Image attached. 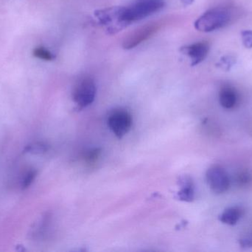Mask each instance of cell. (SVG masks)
Segmentation results:
<instances>
[{"label": "cell", "instance_id": "18", "mask_svg": "<svg viewBox=\"0 0 252 252\" xmlns=\"http://www.w3.org/2000/svg\"><path fill=\"white\" fill-rule=\"evenodd\" d=\"M182 1H185L186 4H191L193 1V0H182Z\"/></svg>", "mask_w": 252, "mask_h": 252}, {"label": "cell", "instance_id": "10", "mask_svg": "<svg viewBox=\"0 0 252 252\" xmlns=\"http://www.w3.org/2000/svg\"><path fill=\"white\" fill-rule=\"evenodd\" d=\"M243 213L244 211L241 208L230 207L223 212L219 217V220L225 224L234 226L239 221L243 216Z\"/></svg>", "mask_w": 252, "mask_h": 252}, {"label": "cell", "instance_id": "5", "mask_svg": "<svg viewBox=\"0 0 252 252\" xmlns=\"http://www.w3.org/2000/svg\"><path fill=\"white\" fill-rule=\"evenodd\" d=\"M131 115L123 109L115 111L109 115L108 125L117 137L121 139L126 136L131 128Z\"/></svg>", "mask_w": 252, "mask_h": 252}, {"label": "cell", "instance_id": "15", "mask_svg": "<svg viewBox=\"0 0 252 252\" xmlns=\"http://www.w3.org/2000/svg\"><path fill=\"white\" fill-rule=\"evenodd\" d=\"M35 174H36V173H35V172L33 171V170L28 172V173H27L26 176H25L23 182H22V188H23V189H26V188H28V186L32 183L34 179H35Z\"/></svg>", "mask_w": 252, "mask_h": 252}, {"label": "cell", "instance_id": "11", "mask_svg": "<svg viewBox=\"0 0 252 252\" xmlns=\"http://www.w3.org/2000/svg\"><path fill=\"white\" fill-rule=\"evenodd\" d=\"M47 150H48V146L41 142H36V143L28 145L25 149V152L32 154H42L47 152Z\"/></svg>", "mask_w": 252, "mask_h": 252}, {"label": "cell", "instance_id": "17", "mask_svg": "<svg viewBox=\"0 0 252 252\" xmlns=\"http://www.w3.org/2000/svg\"><path fill=\"white\" fill-rule=\"evenodd\" d=\"M250 180H251V176L248 173H241L238 176V182L240 184H247Z\"/></svg>", "mask_w": 252, "mask_h": 252}, {"label": "cell", "instance_id": "13", "mask_svg": "<svg viewBox=\"0 0 252 252\" xmlns=\"http://www.w3.org/2000/svg\"><path fill=\"white\" fill-rule=\"evenodd\" d=\"M100 155V149H94L89 151L85 155H84V161L87 164H92L96 162Z\"/></svg>", "mask_w": 252, "mask_h": 252}, {"label": "cell", "instance_id": "9", "mask_svg": "<svg viewBox=\"0 0 252 252\" xmlns=\"http://www.w3.org/2000/svg\"><path fill=\"white\" fill-rule=\"evenodd\" d=\"M181 189L178 193L179 199L181 201L190 202L193 201L195 197V190L194 184L190 178L184 177L180 180Z\"/></svg>", "mask_w": 252, "mask_h": 252}, {"label": "cell", "instance_id": "4", "mask_svg": "<svg viewBox=\"0 0 252 252\" xmlns=\"http://www.w3.org/2000/svg\"><path fill=\"white\" fill-rule=\"evenodd\" d=\"M206 179L209 186L215 193H224L229 189L230 180L227 173L222 167L214 166L209 169Z\"/></svg>", "mask_w": 252, "mask_h": 252}, {"label": "cell", "instance_id": "16", "mask_svg": "<svg viewBox=\"0 0 252 252\" xmlns=\"http://www.w3.org/2000/svg\"><path fill=\"white\" fill-rule=\"evenodd\" d=\"M235 63V59L231 57V56H226V57L222 58L221 61H220V63L219 64V65L223 66V68H224L225 69H226L228 71V70L230 69L231 67H232V65Z\"/></svg>", "mask_w": 252, "mask_h": 252}, {"label": "cell", "instance_id": "6", "mask_svg": "<svg viewBox=\"0 0 252 252\" xmlns=\"http://www.w3.org/2000/svg\"><path fill=\"white\" fill-rule=\"evenodd\" d=\"M158 25L157 23H150L140 27L138 29L135 30L126 37L124 41V47L126 50L133 48L139 45L145 40L149 38L151 36L154 35L157 30Z\"/></svg>", "mask_w": 252, "mask_h": 252}, {"label": "cell", "instance_id": "8", "mask_svg": "<svg viewBox=\"0 0 252 252\" xmlns=\"http://www.w3.org/2000/svg\"><path fill=\"white\" fill-rule=\"evenodd\" d=\"M219 101L221 106L225 109H232L238 102V94L233 87L226 86L220 90Z\"/></svg>", "mask_w": 252, "mask_h": 252}, {"label": "cell", "instance_id": "14", "mask_svg": "<svg viewBox=\"0 0 252 252\" xmlns=\"http://www.w3.org/2000/svg\"><path fill=\"white\" fill-rule=\"evenodd\" d=\"M242 36V41L244 45L247 48H252V31H244L241 33Z\"/></svg>", "mask_w": 252, "mask_h": 252}, {"label": "cell", "instance_id": "12", "mask_svg": "<svg viewBox=\"0 0 252 252\" xmlns=\"http://www.w3.org/2000/svg\"><path fill=\"white\" fill-rule=\"evenodd\" d=\"M33 55L35 57L45 61H52L55 58L53 53L50 50L43 47H36L33 50Z\"/></svg>", "mask_w": 252, "mask_h": 252}, {"label": "cell", "instance_id": "7", "mask_svg": "<svg viewBox=\"0 0 252 252\" xmlns=\"http://www.w3.org/2000/svg\"><path fill=\"white\" fill-rule=\"evenodd\" d=\"M209 50L210 45L207 41L194 43L182 49V51L190 58L192 66H195L203 62L207 58Z\"/></svg>", "mask_w": 252, "mask_h": 252}, {"label": "cell", "instance_id": "3", "mask_svg": "<svg viewBox=\"0 0 252 252\" xmlns=\"http://www.w3.org/2000/svg\"><path fill=\"white\" fill-rule=\"evenodd\" d=\"M97 87L95 82L90 77L81 78L74 87L72 98L78 107L87 108L93 103L95 99Z\"/></svg>", "mask_w": 252, "mask_h": 252}, {"label": "cell", "instance_id": "1", "mask_svg": "<svg viewBox=\"0 0 252 252\" xmlns=\"http://www.w3.org/2000/svg\"><path fill=\"white\" fill-rule=\"evenodd\" d=\"M164 5L163 0H136L127 7H121V21L126 27L159 11Z\"/></svg>", "mask_w": 252, "mask_h": 252}, {"label": "cell", "instance_id": "2", "mask_svg": "<svg viewBox=\"0 0 252 252\" xmlns=\"http://www.w3.org/2000/svg\"><path fill=\"white\" fill-rule=\"evenodd\" d=\"M232 17L229 9L217 7L210 9L200 16L195 22V29L201 32H211L227 25Z\"/></svg>", "mask_w": 252, "mask_h": 252}]
</instances>
